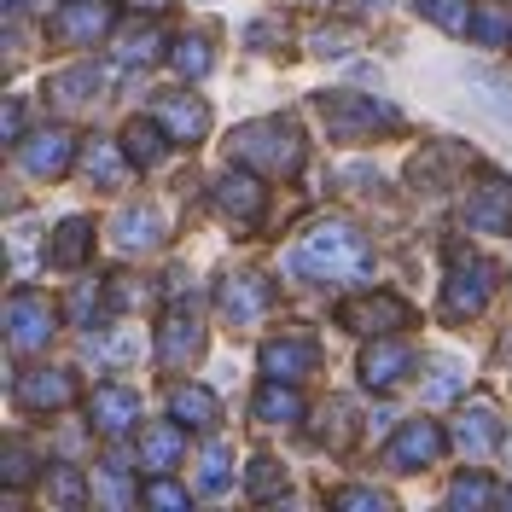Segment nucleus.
Returning <instances> with one entry per match:
<instances>
[{
    "instance_id": "6",
    "label": "nucleus",
    "mask_w": 512,
    "mask_h": 512,
    "mask_svg": "<svg viewBox=\"0 0 512 512\" xmlns=\"http://www.w3.org/2000/svg\"><path fill=\"white\" fill-rule=\"evenodd\" d=\"M117 24V6L111 0H64L59 12L47 18V35L59 41V47H94L105 41Z\"/></svg>"
},
{
    "instance_id": "34",
    "label": "nucleus",
    "mask_w": 512,
    "mask_h": 512,
    "mask_svg": "<svg viewBox=\"0 0 512 512\" xmlns=\"http://www.w3.org/2000/svg\"><path fill=\"white\" fill-rule=\"evenodd\" d=\"M158 53H163V35L152 30V24L128 30V35H123V47H117V59H123V64H152Z\"/></svg>"
},
{
    "instance_id": "37",
    "label": "nucleus",
    "mask_w": 512,
    "mask_h": 512,
    "mask_svg": "<svg viewBox=\"0 0 512 512\" xmlns=\"http://www.w3.org/2000/svg\"><path fill=\"white\" fill-rule=\"evenodd\" d=\"M94 489H99V501H111V507H128V501H134V495H128V466L123 460H105Z\"/></svg>"
},
{
    "instance_id": "29",
    "label": "nucleus",
    "mask_w": 512,
    "mask_h": 512,
    "mask_svg": "<svg viewBox=\"0 0 512 512\" xmlns=\"http://www.w3.org/2000/svg\"><path fill=\"white\" fill-rule=\"evenodd\" d=\"M414 6H419V18H431V24L448 30V35H466L472 30V18H478L472 0H414Z\"/></svg>"
},
{
    "instance_id": "47",
    "label": "nucleus",
    "mask_w": 512,
    "mask_h": 512,
    "mask_svg": "<svg viewBox=\"0 0 512 512\" xmlns=\"http://www.w3.org/2000/svg\"><path fill=\"white\" fill-rule=\"evenodd\" d=\"M501 501H507V507H512V489H501Z\"/></svg>"
},
{
    "instance_id": "41",
    "label": "nucleus",
    "mask_w": 512,
    "mask_h": 512,
    "mask_svg": "<svg viewBox=\"0 0 512 512\" xmlns=\"http://www.w3.org/2000/svg\"><path fill=\"white\" fill-rule=\"evenodd\" d=\"M146 507H163V512H181L187 507V489H175V483H163V472L146 483Z\"/></svg>"
},
{
    "instance_id": "24",
    "label": "nucleus",
    "mask_w": 512,
    "mask_h": 512,
    "mask_svg": "<svg viewBox=\"0 0 512 512\" xmlns=\"http://www.w3.org/2000/svg\"><path fill=\"white\" fill-rule=\"evenodd\" d=\"M251 414L262 419V425H297V419H303V396H297L286 379H268L262 390H256Z\"/></svg>"
},
{
    "instance_id": "14",
    "label": "nucleus",
    "mask_w": 512,
    "mask_h": 512,
    "mask_svg": "<svg viewBox=\"0 0 512 512\" xmlns=\"http://www.w3.org/2000/svg\"><path fill=\"white\" fill-rule=\"evenodd\" d=\"M198 355H204V326L175 309V315L158 326V361L169 367V373H187Z\"/></svg>"
},
{
    "instance_id": "42",
    "label": "nucleus",
    "mask_w": 512,
    "mask_h": 512,
    "mask_svg": "<svg viewBox=\"0 0 512 512\" xmlns=\"http://www.w3.org/2000/svg\"><path fill=\"white\" fill-rule=\"evenodd\" d=\"M472 35H478L483 47H501V41L512 35V24L501 18V12H478V18H472Z\"/></svg>"
},
{
    "instance_id": "30",
    "label": "nucleus",
    "mask_w": 512,
    "mask_h": 512,
    "mask_svg": "<svg viewBox=\"0 0 512 512\" xmlns=\"http://www.w3.org/2000/svg\"><path fill=\"white\" fill-rule=\"evenodd\" d=\"M88 495H94V489L82 483L76 466H53V472H47V501H53V507H82Z\"/></svg>"
},
{
    "instance_id": "46",
    "label": "nucleus",
    "mask_w": 512,
    "mask_h": 512,
    "mask_svg": "<svg viewBox=\"0 0 512 512\" xmlns=\"http://www.w3.org/2000/svg\"><path fill=\"white\" fill-rule=\"evenodd\" d=\"M128 6H134V12H163L169 0H128Z\"/></svg>"
},
{
    "instance_id": "17",
    "label": "nucleus",
    "mask_w": 512,
    "mask_h": 512,
    "mask_svg": "<svg viewBox=\"0 0 512 512\" xmlns=\"http://www.w3.org/2000/svg\"><path fill=\"white\" fill-rule=\"evenodd\" d=\"M315 367H320L315 338H274V344H262V373H268V379L297 384L303 373H315Z\"/></svg>"
},
{
    "instance_id": "2",
    "label": "nucleus",
    "mask_w": 512,
    "mask_h": 512,
    "mask_svg": "<svg viewBox=\"0 0 512 512\" xmlns=\"http://www.w3.org/2000/svg\"><path fill=\"white\" fill-rule=\"evenodd\" d=\"M227 146H233L239 163H251V169L274 175V181H291V175L303 169V134H297V123H286V117H262V123L233 128Z\"/></svg>"
},
{
    "instance_id": "3",
    "label": "nucleus",
    "mask_w": 512,
    "mask_h": 512,
    "mask_svg": "<svg viewBox=\"0 0 512 512\" xmlns=\"http://www.w3.org/2000/svg\"><path fill=\"white\" fill-rule=\"evenodd\" d=\"M315 111H320V123H326V134L344 140V146L373 140V134H384V128L402 123L396 105H384V99H373V94H320Z\"/></svg>"
},
{
    "instance_id": "33",
    "label": "nucleus",
    "mask_w": 512,
    "mask_h": 512,
    "mask_svg": "<svg viewBox=\"0 0 512 512\" xmlns=\"http://www.w3.org/2000/svg\"><path fill=\"white\" fill-rule=\"evenodd\" d=\"M169 59H175V70H181V76H204V70L216 64V53H210V41H204V35H181Z\"/></svg>"
},
{
    "instance_id": "36",
    "label": "nucleus",
    "mask_w": 512,
    "mask_h": 512,
    "mask_svg": "<svg viewBox=\"0 0 512 512\" xmlns=\"http://www.w3.org/2000/svg\"><path fill=\"white\" fill-rule=\"evenodd\" d=\"M0 478H6V489H24V483L35 478V454L24 443H6V454H0Z\"/></svg>"
},
{
    "instance_id": "8",
    "label": "nucleus",
    "mask_w": 512,
    "mask_h": 512,
    "mask_svg": "<svg viewBox=\"0 0 512 512\" xmlns=\"http://www.w3.org/2000/svg\"><path fill=\"white\" fill-rule=\"evenodd\" d=\"M460 222L472 233H512V181L507 175H483L478 187L466 192Z\"/></svg>"
},
{
    "instance_id": "11",
    "label": "nucleus",
    "mask_w": 512,
    "mask_h": 512,
    "mask_svg": "<svg viewBox=\"0 0 512 512\" xmlns=\"http://www.w3.org/2000/svg\"><path fill=\"white\" fill-rule=\"evenodd\" d=\"M18 408H30V414H59L76 402V379L64 373V367H30V373H18Z\"/></svg>"
},
{
    "instance_id": "4",
    "label": "nucleus",
    "mask_w": 512,
    "mask_h": 512,
    "mask_svg": "<svg viewBox=\"0 0 512 512\" xmlns=\"http://www.w3.org/2000/svg\"><path fill=\"white\" fill-rule=\"evenodd\" d=\"M489 291H495V268H489L483 256L460 251V245H448L443 315H448V320H472V315H483V303H489Z\"/></svg>"
},
{
    "instance_id": "9",
    "label": "nucleus",
    "mask_w": 512,
    "mask_h": 512,
    "mask_svg": "<svg viewBox=\"0 0 512 512\" xmlns=\"http://www.w3.org/2000/svg\"><path fill=\"white\" fill-rule=\"evenodd\" d=\"M443 431L431 425V419H408L396 437H390V448H384V466L390 472H419V466H437L443 460Z\"/></svg>"
},
{
    "instance_id": "35",
    "label": "nucleus",
    "mask_w": 512,
    "mask_h": 512,
    "mask_svg": "<svg viewBox=\"0 0 512 512\" xmlns=\"http://www.w3.org/2000/svg\"><path fill=\"white\" fill-rule=\"evenodd\" d=\"M489 501H495V483L483 478V472H466L448 489V507H489Z\"/></svg>"
},
{
    "instance_id": "5",
    "label": "nucleus",
    "mask_w": 512,
    "mask_h": 512,
    "mask_svg": "<svg viewBox=\"0 0 512 512\" xmlns=\"http://www.w3.org/2000/svg\"><path fill=\"white\" fill-rule=\"evenodd\" d=\"M53 332H59V309L41 297V291L18 286L12 297H6V344L18 355H35L53 344Z\"/></svg>"
},
{
    "instance_id": "10",
    "label": "nucleus",
    "mask_w": 512,
    "mask_h": 512,
    "mask_svg": "<svg viewBox=\"0 0 512 512\" xmlns=\"http://www.w3.org/2000/svg\"><path fill=\"white\" fill-rule=\"evenodd\" d=\"M210 198H216V210H222L233 227H256V222H262V210H268V192H262V181H256V175H245V169H227L222 181L210 187Z\"/></svg>"
},
{
    "instance_id": "26",
    "label": "nucleus",
    "mask_w": 512,
    "mask_h": 512,
    "mask_svg": "<svg viewBox=\"0 0 512 512\" xmlns=\"http://www.w3.org/2000/svg\"><path fill=\"white\" fill-rule=\"evenodd\" d=\"M454 443L466 448L472 460H483L489 448L501 443V419L489 414V408H466V414L454 419Z\"/></svg>"
},
{
    "instance_id": "1",
    "label": "nucleus",
    "mask_w": 512,
    "mask_h": 512,
    "mask_svg": "<svg viewBox=\"0 0 512 512\" xmlns=\"http://www.w3.org/2000/svg\"><path fill=\"white\" fill-rule=\"evenodd\" d=\"M286 274L309 286H373V245L350 222H315L286 251Z\"/></svg>"
},
{
    "instance_id": "25",
    "label": "nucleus",
    "mask_w": 512,
    "mask_h": 512,
    "mask_svg": "<svg viewBox=\"0 0 512 512\" xmlns=\"http://www.w3.org/2000/svg\"><path fill=\"white\" fill-rule=\"evenodd\" d=\"M88 251H94V227L82 222V216H70V222H59V233H53L47 262H53V268H82Z\"/></svg>"
},
{
    "instance_id": "16",
    "label": "nucleus",
    "mask_w": 512,
    "mask_h": 512,
    "mask_svg": "<svg viewBox=\"0 0 512 512\" xmlns=\"http://www.w3.org/2000/svg\"><path fill=\"white\" fill-rule=\"evenodd\" d=\"M88 414L105 437H128L134 425H140V396L128 390V384H99L94 402H88Z\"/></svg>"
},
{
    "instance_id": "39",
    "label": "nucleus",
    "mask_w": 512,
    "mask_h": 512,
    "mask_svg": "<svg viewBox=\"0 0 512 512\" xmlns=\"http://www.w3.org/2000/svg\"><path fill=\"white\" fill-rule=\"evenodd\" d=\"M355 41H361V35L344 30V24H332V30H315V35H309V47H315L320 59H344V53H350Z\"/></svg>"
},
{
    "instance_id": "18",
    "label": "nucleus",
    "mask_w": 512,
    "mask_h": 512,
    "mask_svg": "<svg viewBox=\"0 0 512 512\" xmlns=\"http://www.w3.org/2000/svg\"><path fill=\"white\" fill-rule=\"evenodd\" d=\"M99 94H105V70H99V64H70V70H59V76L47 82V99H53L59 111H88Z\"/></svg>"
},
{
    "instance_id": "27",
    "label": "nucleus",
    "mask_w": 512,
    "mask_h": 512,
    "mask_svg": "<svg viewBox=\"0 0 512 512\" xmlns=\"http://www.w3.org/2000/svg\"><path fill=\"white\" fill-rule=\"evenodd\" d=\"M82 175L99 181V187H123L128 181V163L111 140H82Z\"/></svg>"
},
{
    "instance_id": "21",
    "label": "nucleus",
    "mask_w": 512,
    "mask_h": 512,
    "mask_svg": "<svg viewBox=\"0 0 512 512\" xmlns=\"http://www.w3.org/2000/svg\"><path fill=\"white\" fill-rule=\"evenodd\" d=\"M181 454H187V425L181 419H152L140 431V466L146 472H169Z\"/></svg>"
},
{
    "instance_id": "40",
    "label": "nucleus",
    "mask_w": 512,
    "mask_h": 512,
    "mask_svg": "<svg viewBox=\"0 0 512 512\" xmlns=\"http://www.w3.org/2000/svg\"><path fill=\"white\" fill-rule=\"evenodd\" d=\"M332 507H344V512H379V507H390V501H384L379 489H361V483H355V489H332Z\"/></svg>"
},
{
    "instance_id": "13",
    "label": "nucleus",
    "mask_w": 512,
    "mask_h": 512,
    "mask_svg": "<svg viewBox=\"0 0 512 512\" xmlns=\"http://www.w3.org/2000/svg\"><path fill=\"white\" fill-rule=\"evenodd\" d=\"M18 163H24L30 175H41V181H53V175H64V169L76 163V140H70L64 128H35V134L18 140Z\"/></svg>"
},
{
    "instance_id": "22",
    "label": "nucleus",
    "mask_w": 512,
    "mask_h": 512,
    "mask_svg": "<svg viewBox=\"0 0 512 512\" xmlns=\"http://www.w3.org/2000/svg\"><path fill=\"white\" fill-rule=\"evenodd\" d=\"M169 414L181 419L187 431H216L222 402H216V390H204V384H175V390H169Z\"/></svg>"
},
{
    "instance_id": "19",
    "label": "nucleus",
    "mask_w": 512,
    "mask_h": 512,
    "mask_svg": "<svg viewBox=\"0 0 512 512\" xmlns=\"http://www.w3.org/2000/svg\"><path fill=\"white\" fill-rule=\"evenodd\" d=\"M408 367H414V350H408L402 338H390V332H384L379 344L361 355V384H367V390H390V384H402Z\"/></svg>"
},
{
    "instance_id": "23",
    "label": "nucleus",
    "mask_w": 512,
    "mask_h": 512,
    "mask_svg": "<svg viewBox=\"0 0 512 512\" xmlns=\"http://www.w3.org/2000/svg\"><path fill=\"white\" fill-rule=\"evenodd\" d=\"M169 128H158L152 117H134V123L123 128V152H128V163H140V169H158L163 158H169Z\"/></svg>"
},
{
    "instance_id": "20",
    "label": "nucleus",
    "mask_w": 512,
    "mask_h": 512,
    "mask_svg": "<svg viewBox=\"0 0 512 512\" xmlns=\"http://www.w3.org/2000/svg\"><path fill=\"white\" fill-rule=\"evenodd\" d=\"M158 123L175 134V140H204L210 134V105L198 94H158Z\"/></svg>"
},
{
    "instance_id": "48",
    "label": "nucleus",
    "mask_w": 512,
    "mask_h": 512,
    "mask_svg": "<svg viewBox=\"0 0 512 512\" xmlns=\"http://www.w3.org/2000/svg\"><path fill=\"white\" fill-rule=\"evenodd\" d=\"M355 6H379V0H355Z\"/></svg>"
},
{
    "instance_id": "15",
    "label": "nucleus",
    "mask_w": 512,
    "mask_h": 512,
    "mask_svg": "<svg viewBox=\"0 0 512 512\" xmlns=\"http://www.w3.org/2000/svg\"><path fill=\"white\" fill-rule=\"evenodd\" d=\"M111 245L128 256H146V251H158L163 245V216H158V204H128L123 216L111 222Z\"/></svg>"
},
{
    "instance_id": "45",
    "label": "nucleus",
    "mask_w": 512,
    "mask_h": 512,
    "mask_svg": "<svg viewBox=\"0 0 512 512\" xmlns=\"http://www.w3.org/2000/svg\"><path fill=\"white\" fill-rule=\"evenodd\" d=\"M6 140H12V146L24 140V105H18V99H6Z\"/></svg>"
},
{
    "instance_id": "43",
    "label": "nucleus",
    "mask_w": 512,
    "mask_h": 512,
    "mask_svg": "<svg viewBox=\"0 0 512 512\" xmlns=\"http://www.w3.org/2000/svg\"><path fill=\"white\" fill-rule=\"evenodd\" d=\"M99 303H111V291H94V286H76V297H70V315L82 320H99Z\"/></svg>"
},
{
    "instance_id": "12",
    "label": "nucleus",
    "mask_w": 512,
    "mask_h": 512,
    "mask_svg": "<svg viewBox=\"0 0 512 512\" xmlns=\"http://www.w3.org/2000/svg\"><path fill=\"white\" fill-rule=\"evenodd\" d=\"M216 303H222V315L233 326H256V320L274 309V286L262 274H227L222 291H216Z\"/></svg>"
},
{
    "instance_id": "31",
    "label": "nucleus",
    "mask_w": 512,
    "mask_h": 512,
    "mask_svg": "<svg viewBox=\"0 0 512 512\" xmlns=\"http://www.w3.org/2000/svg\"><path fill=\"white\" fill-rule=\"evenodd\" d=\"M355 437V419H350V408L344 402H326L320 408V425H315V443H326V448H344Z\"/></svg>"
},
{
    "instance_id": "32",
    "label": "nucleus",
    "mask_w": 512,
    "mask_h": 512,
    "mask_svg": "<svg viewBox=\"0 0 512 512\" xmlns=\"http://www.w3.org/2000/svg\"><path fill=\"white\" fill-rule=\"evenodd\" d=\"M227 478H233V454H227V443H210L204 448V472H198V495H222Z\"/></svg>"
},
{
    "instance_id": "44",
    "label": "nucleus",
    "mask_w": 512,
    "mask_h": 512,
    "mask_svg": "<svg viewBox=\"0 0 512 512\" xmlns=\"http://www.w3.org/2000/svg\"><path fill=\"white\" fill-rule=\"evenodd\" d=\"M460 384H466V373H460V367H437V379L425 384V402H448Z\"/></svg>"
},
{
    "instance_id": "38",
    "label": "nucleus",
    "mask_w": 512,
    "mask_h": 512,
    "mask_svg": "<svg viewBox=\"0 0 512 512\" xmlns=\"http://www.w3.org/2000/svg\"><path fill=\"white\" fill-rule=\"evenodd\" d=\"M274 489H286V466H280V460H268V454H256V460H251V495H256V501H268Z\"/></svg>"
},
{
    "instance_id": "7",
    "label": "nucleus",
    "mask_w": 512,
    "mask_h": 512,
    "mask_svg": "<svg viewBox=\"0 0 512 512\" xmlns=\"http://www.w3.org/2000/svg\"><path fill=\"white\" fill-rule=\"evenodd\" d=\"M338 326L367 332V338H384V332H396V326H414V309H408L402 297H390V291H367V297L338 303Z\"/></svg>"
},
{
    "instance_id": "28",
    "label": "nucleus",
    "mask_w": 512,
    "mask_h": 512,
    "mask_svg": "<svg viewBox=\"0 0 512 512\" xmlns=\"http://www.w3.org/2000/svg\"><path fill=\"white\" fill-rule=\"evenodd\" d=\"M460 163H466V152H460V146H431V152H419V158H414V169H408V175H414V187L443 192V187H454V181H448V169H460Z\"/></svg>"
}]
</instances>
